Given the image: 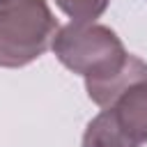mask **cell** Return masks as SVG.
Masks as SVG:
<instances>
[{
  "label": "cell",
  "instance_id": "cell-2",
  "mask_svg": "<svg viewBox=\"0 0 147 147\" xmlns=\"http://www.w3.org/2000/svg\"><path fill=\"white\" fill-rule=\"evenodd\" d=\"M60 25L46 0H14L0 7V67L18 69L44 55Z\"/></svg>",
  "mask_w": 147,
  "mask_h": 147
},
{
  "label": "cell",
  "instance_id": "cell-4",
  "mask_svg": "<svg viewBox=\"0 0 147 147\" xmlns=\"http://www.w3.org/2000/svg\"><path fill=\"white\" fill-rule=\"evenodd\" d=\"M55 5L71 18V23H94L110 5V0H55Z\"/></svg>",
  "mask_w": 147,
  "mask_h": 147
},
{
  "label": "cell",
  "instance_id": "cell-5",
  "mask_svg": "<svg viewBox=\"0 0 147 147\" xmlns=\"http://www.w3.org/2000/svg\"><path fill=\"white\" fill-rule=\"evenodd\" d=\"M9 2H14V0H0V7H2V5H9Z\"/></svg>",
  "mask_w": 147,
  "mask_h": 147
},
{
  "label": "cell",
  "instance_id": "cell-3",
  "mask_svg": "<svg viewBox=\"0 0 147 147\" xmlns=\"http://www.w3.org/2000/svg\"><path fill=\"white\" fill-rule=\"evenodd\" d=\"M83 147H138L115 122L108 110H101L83 133Z\"/></svg>",
  "mask_w": 147,
  "mask_h": 147
},
{
  "label": "cell",
  "instance_id": "cell-1",
  "mask_svg": "<svg viewBox=\"0 0 147 147\" xmlns=\"http://www.w3.org/2000/svg\"><path fill=\"white\" fill-rule=\"evenodd\" d=\"M51 48L69 71L85 78V90L106 85L117 78L131 57L115 30L99 23L62 25Z\"/></svg>",
  "mask_w": 147,
  "mask_h": 147
}]
</instances>
